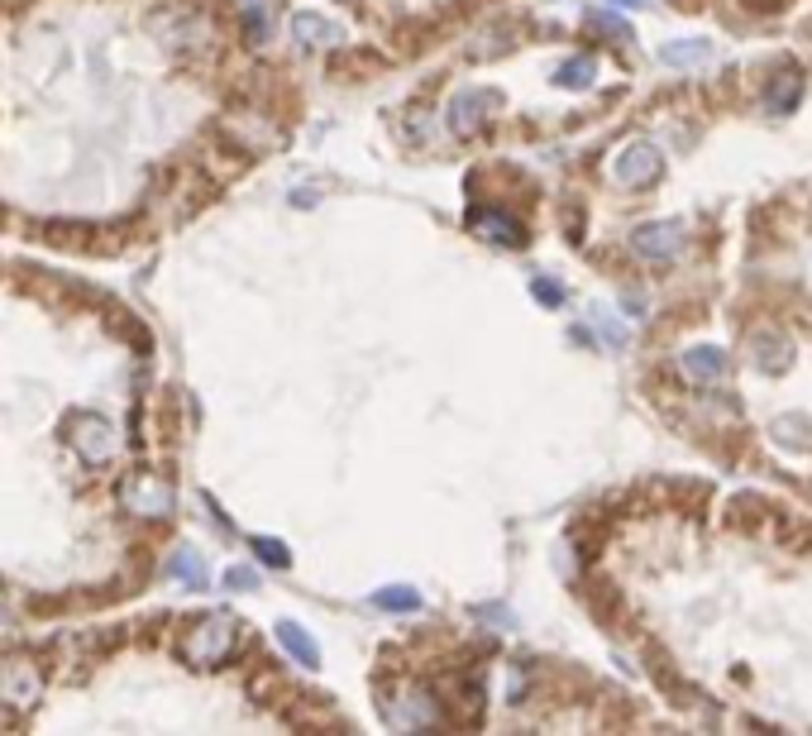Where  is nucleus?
I'll return each instance as SVG.
<instances>
[{"label": "nucleus", "instance_id": "nucleus-1", "mask_svg": "<svg viewBox=\"0 0 812 736\" xmlns=\"http://www.w3.org/2000/svg\"><path fill=\"white\" fill-rule=\"evenodd\" d=\"M67 440H72V450H77L87 464H111L115 450H120L115 426H111L105 416H91V412H87V416H72Z\"/></svg>", "mask_w": 812, "mask_h": 736}, {"label": "nucleus", "instance_id": "nucleus-2", "mask_svg": "<svg viewBox=\"0 0 812 736\" xmlns=\"http://www.w3.org/2000/svg\"><path fill=\"white\" fill-rule=\"evenodd\" d=\"M43 698V670L29 656H15L0 665V703L10 708H34Z\"/></svg>", "mask_w": 812, "mask_h": 736}, {"label": "nucleus", "instance_id": "nucleus-3", "mask_svg": "<svg viewBox=\"0 0 812 736\" xmlns=\"http://www.w3.org/2000/svg\"><path fill=\"white\" fill-rule=\"evenodd\" d=\"M497 111H502V91H492V87H464L450 101V129H454V135H474V129L488 125Z\"/></svg>", "mask_w": 812, "mask_h": 736}, {"label": "nucleus", "instance_id": "nucleus-4", "mask_svg": "<svg viewBox=\"0 0 812 736\" xmlns=\"http://www.w3.org/2000/svg\"><path fill=\"white\" fill-rule=\"evenodd\" d=\"M235 622L229 618H201L197 632L187 636V656L197 660V665H221V660L235 650Z\"/></svg>", "mask_w": 812, "mask_h": 736}, {"label": "nucleus", "instance_id": "nucleus-5", "mask_svg": "<svg viewBox=\"0 0 812 736\" xmlns=\"http://www.w3.org/2000/svg\"><path fill=\"white\" fill-rule=\"evenodd\" d=\"M120 502H125L129 512H139V516H167V507H173V488H167L159 474H129L125 484H120Z\"/></svg>", "mask_w": 812, "mask_h": 736}, {"label": "nucleus", "instance_id": "nucleus-6", "mask_svg": "<svg viewBox=\"0 0 812 736\" xmlns=\"http://www.w3.org/2000/svg\"><path fill=\"white\" fill-rule=\"evenodd\" d=\"M612 177L622 187H646L660 177V149L646 139H636V144H626L622 153H616V163H612Z\"/></svg>", "mask_w": 812, "mask_h": 736}, {"label": "nucleus", "instance_id": "nucleus-7", "mask_svg": "<svg viewBox=\"0 0 812 736\" xmlns=\"http://www.w3.org/2000/svg\"><path fill=\"white\" fill-rule=\"evenodd\" d=\"M632 245H636L640 259H674L678 245H684V225H674V221L640 225V230L632 235Z\"/></svg>", "mask_w": 812, "mask_h": 736}, {"label": "nucleus", "instance_id": "nucleus-8", "mask_svg": "<svg viewBox=\"0 0 812 736\" xmlns=\"http://www.w3.org/2000/svg\"><path fill=\"white\" fill-rule=\"evenodd\" d=\"M292 34L301 48H339L345 43V24L325 20L321 10H301V15L292 20Z\"/></svg>", "mask_w": 812, "mask_h": 736}, {"label": "nucleus", "instance_id": "nucleus-9", "mask_svg": "<svg viewBox=\"0 0 812 736\" xmlns=\"http://www.w3.org/2000/svg\"><path fill=\"white\" fill-rule=\"evenodd\" d=\"M387 718H392V727H440V708H435V698L421 694V689L397 698V708Z\"/></svg>", "mask_w": 812, "mask_h": 736}, {"label": "nucleus", "instance_id": "nucleus-10", "mask_svg": "<svg viewBox=\"0 0 812 736\" xmlns=\"http://www.w3.org/2000/svg\"><path fill=\"white\" fill-rule=\"evenodd\" d=\"M469 225H474V235H483L488 245H526V230L512 221V215H502V211H474L469 215Z\"/></svg>", "mask_w": 812, "mask_h": 736}, {"label": "nucleus", "instance_id": "nucleus-11", "mask_svg": "<svg viewBox=\"0 0 812 736\" xmlns=\"http://www.w3.org/2000/svg\"><path fill=\"white\" fill-rule=\"evenodd\" d=\"M273 632H277V646H283V650H287V656H292V660H297V665H311V670H316V665H321V646H316V641H311V636H307V632H301V626H297V622H277V626H273Z\"/></svg>", "mask_w": 812, "mask_h": 736}, {"label": "nucleus", "instance_id": "nucleus-12", "mask_svg": "<svg viewBox=\"0 0 812 736\" xmlns=\"http://www.w3.org/2000/svg\"><path fill=\"white\" fill-rule=\"evenodd\" d=\"M684 369L694 373L698 383H717L722 373H726V354H722V349L698 345V349H688V354H684Z\"/></svg>", "mask_w": 812, "mask_h": 736}, {"label": "nucleus", "instance_id": "nucleus-13", "mask_svg": "<svg viewBox=\"0 0 812 736\" xmlns=\"http://www.w3.org/2000/svg\"><path fill=\"white\" fill-rule=\"evenodd\" d=\"M789 359H794V345L779 340V335H760V340H755V364L765 373H779Z\"/></svg>", "mask_w": 812, "mask_h": 736}, {"label": "nucleus", "instance_id": "nucleus-14", "mask_svg": "<svg viewBox=\"0 0 812 736\" xmlns=\"http://www.w3.org/2000/svg\"><path fill=\"white\" fill-rule=\"evenodd\" d=\"M167 574H177L182 588H205V578H211V574H205V560L197 550H177L173 564H167Z\"/></svg>", "mask_w": 812, "mask_h": 736}, {"label": "nucleus", "instance_id": "nucleus-15", "mask_svg": "<svg viewBox=\"0 0 812 736\" xmlns=\"http://www.w3.org/2000/svg\"><path fill=\"white\" fill-rule=\"evenodd\" d=\"M660 58L670 67H698V63H708V58H712V48L702 43V39H684V43H670Z\"/></svg>", "mask_w": 812, "mask_h": 736}, {"label": "nucleus", "instance_id": "nucleus-16", "mask_svg": "<svg viewBox=\"0 0 812 736\" xmlns=\"http://www.w3.org/2000/svg\"><path fill=\"white\" fill-rule=\"evenodd\" d=\"M373 602H378L383 612H416V608H421V594H416V588H402V584H397V588H378V594H373Z\"/></svg>", "mask_w": 812, "mask_h": 736}, {"label": "nucleus", "instance_id": "nucleus-17", "mask_svg": "<svg viewBox=\"0 0 812 736\" xmlns=\"http://www.w3.org/2000/svg\"><path fill=\"white\" fill-rule=\"evenodd\" d=\"M592 77H598V63H592V58H569V63L554 72V82H560V87H588Z\"/></svg>", "mask_w": 812, "mask_h": 736}, {"label": "nucleus", "instance_id": "nucleus-18", "mask_svg": "<svg viewBox=\"0 0 812 736\" xmlns=\"http://www.w3.org/2000/svg\"><path fill=\"white\" fill-rule=\"evenodd\" d=\"M239 20H245V29H249V39H268V5L263 0H245V10H239Z\"/></svg>", "mask_w": 812, "mask_h": 736}, {"label": "nucleus", "instance_id": "nucleus-19", "mask_svg": "<svg viewBox=\"0 0 812 736\" xmlns=\"http://www.w3.org/2000/svg\"><path fill=\"white\" fill-rule=\"evenodd\" d=\"M253 554H259L263 564H273V570H287V564H292V554L283 550V540H268V536H253Z\"/></svg>", "mask_w": 812, "mask_h": 736}, {"label": "nucleus", "instance_id": "nucleus-20", "mask_svg": "<svg viewBox=\"0 0 812 736\" xmlns=\"http://www.w3.org/2000/svg\"><path fill=\"white\" fill-rule=\"evenodd\" d=\"M588 24H592V29H602V34H612V39H632V29H626L616 15H608V10H592Z\"/></svg>", "mask_w": 812, "mask_h": 736}, {"label": "nucleus", "instance_id": "nucleus-21", "mask_svg": "<svg viewBox=\"0 0 812 736\" xmlns=\"http://www.w3.org/2000/svg\"><path fill=\"white\" fill-rule=\"evenodd\" d=\"M803 426H808V421H798V416L794 421H779V440L784 445H798V450H812V436H798Z\"/></svg>", "mask_w": 812, "mask_h": 736}, {"label": "nucleus", "instance_id": "nucleus-22", "mask_svg": "<svg viewBox=\"0 0 812 736\" xmlns=\"http://www.w3.org/2000/svg\"><path fill=\"white\" fill-rule=\"evenodd\" d=\"M592 325H598V330H602V340H608V345H626V330H622V325H616V321L608 316V311H592Z\"/></svg>", "mask_w": 812, "mask_h": 736}, {"label": "nucleus", "instance_id": "nucleus-23", "mask_svg": "<svg viewBox=\"0 0 812 736\" xmlns=\"http://www.w3.org/2000/svg\"><path fill=\"white\" fill-rule=\"evenodd\" d=\"M225 588H239V594H249V588H259V574L239 564V570H229V574H225Z\"/></svg>", "mask_w": 812, "mask_h": 736}, {"label": "nucleus", "instance_id": "nucleus-24", "mask_svg": "<svg viewBox=\"0 0 812 736\" xmlns=\"http://www.w3.org/2000/svg\"><path fill=\"white\" fill-rule=\"evenodd\" d=\"M530 292H536L545 307H560L564 301V287H554V283H545V277H536V283H530Z\"/></svg>", "mask_w": 812, "mask_h": 736}, {"label": "nucleus", "instance_id": "nucleus-25", "mask_svg": "<svg viewBox=\"0 0 812 736\" xmlns=\"http://www.w3.org/2000/svg\"><path fill=\"white\" fill-rule=\"evenodd\" d=\"M612 5H626V10H646V0H612Z\"/></svg>", "mask_w": 812, "mask_h": 736}, {"label": "nucleus", "instance_id": "nucleus-26", "mask_svg": "<svg viewBox=\"0 0 812 736\" xmlns=\"http://www.w3.org/2000/svg\"><path fill=\"white\" fill-rule=\"evenodd\" d=\"M0 626H5V594H0Z\"/></svg>", "mask_w": 812, "mask_h": 736}]
</instances>
